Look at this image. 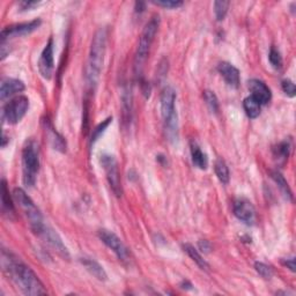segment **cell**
Returning <instances> with one entry per match:
<instances>
[{"mask_svg": "<svg viewBox=\"0 0 296 296\" xmlns=\"http://www.w3.org/2000/svg\"><path fill=\"white\" fill-rule=\"evenodd\" d=\"M46 131H47V136L49 138V141H50L52 147H54L56 151H59L62 153L66 152V141H65L64 138L60 136L50 124L47 125Z\"/></svg>", "mask_w": 296, "mask_h": 296, "instance_id": "obj_19", "label": "cell"}, {"mask_svg": "<svg viewBox=\"0 0 296 296\" xmlns=\"http://www.w3.org/2000/svg\"><path fill=\"white\" fill-rule=\"evenodd\" d=\"M112 121V117H108L107 119H105L104 121H102V123H100L93 130V135H92V139H91V145H94L97 139L101 137V135L107 130V128L109 126V124H110Z\"/></svg>", "mask_w": 296, "mask_h": 296, "instance_id": "obj_28", "label": "cell"}, {"mask_svg": "<svg viewBox=\"0 0 296 296\" xmlns=\"http://www.w3.org/2000/svg\"><path fill=\"white\" fill-rule=\"evenodd\" d=\"M40 23H42V21L37 19L27 23H20L14 24V26L11 27H6L5 29H3L2 31V43H4L6 39L11 37H18V36H24L30 34V32L38 29Z\"/></svg>", "mask_w": 296, "mask_h": 296, "instance_id": "obj_13", "label": "cell"}, {"mask_svg": "<svg viewBox=\"0 0 296 296\" xmlns=\"http://www.w3.org/2000/svg\"><path fill=\"white\" fill-rule=\"evenodd\" d=\"M40 4H42L40 2H21L20 3V8H21V11H31L35 7L39 6Z\"/></svg>", "mask_w": 296, "mask_h": 296, "instance_id": "obj_34", "label": "cell"}, {"mask_svg": "<svg viewBox=\"0 0 296 296\" xmlns=\"http://www.w3.org/2000/svg\"><path fill=\"white\" fill-rule=\"evenodd\" d=\"M105 49H107V30L101 28L93 37L86 70L87 83L92 88H94L99 82L104 62Z\"/></svg>", "mask_w": 296, "mask_h": 296, "instance_id": "obj_2", "label": "cell"}, {"mask_svg": "<svg viewBox=\"0 0 296 296\" xmlns=\"http://www.w3.org/2000/svg\"><path fill=\"white\" fill-rule=\"evenodd\" d=\"M271 177H272V180L275 182V184L278 185V188L282 193V196L285 197V199L289 201L293 200V193H291V190L288 183H287V181L285 180V177H283L279 172L271 173Z\"/></svg>", "mask_w": 296, "mask_h": 296, "instance_id": "obj_20", "label": "cell"}, {"mask_svg": "<svg viewBox=\"0 0 296 296\" xmlns=\"http://www.w3.org/2000/svg\"><path fill=\"white\" fill-rule=\"evenodd\" d=\"M80 263L84 266V269H86L88 272L93 275V277H95L97 279V280L105 281L108 279L107 272H105L103 267L101 266L96 261H94V259L83 257V258H80Z\"/></svg>", "mask_w": 296, "mask_h": 296, "instance_id": "obj_17", "label": "cell"}, {"mask_svg": "<svg viewBox=\"0 0 296 296\" xmlns=\"http://www.w3.org/2000/svg\"><path fill=\"white\" fill-rule=\"evenodd\" d=\"M248 86L251 92V96H252L253 99H256L261 105L267 104L271 101V99H272L271 89L267 87L266 83L263 82L262 80L258 79L250 80Z\"/></svg>", "mask_w": 296, "mask_h": 296, "instance_id": "obj_14", "label": "cell"}, {"mask_svg": "<svg viewBox=\"0 0 296 296\" xmlns=\"http://www.w3.org/2000/svg\"><path fill=\"white\" fill-rule=\"evenodd\" d=\"M269 60L271 65H272L274 68H277V70H280V68L282 67V57L278 49H275L274 47L271 48L270 54H269Z\"/></svg>", "mask_w": 296, "mask_h": 296, "instance_id": "obj_29", "label": "cell"}, {"mask_svg": "<svg viewBox=\"0 0 296 296\" xmlns=\"http://www.w3.org/2000/svg\"><path fill=\"white\" fill-rule=\"evenodd\" d=\"M37 236L42 238L47 244H49V246H51L60 257H63L64 259H70V253H68V250L63 243L62 238L50 227L44 226L43 229L37 234Z\"/></svg>", "mask_w": 296, "mask_h": 296, "instance_id": "obj_11", "label": "cell"}, {"mask_svg": "<svg viewBox=\"0 0 296 296\" xmlns=\"http://www.w3.org/2000/svg\"><path fill=\"white\" fill-rule=\"evenodd\" d=\"M101 164H102L104 169L108 183L110 185L112 192L115 193L116 197H121L123 188H121L120 174L116 159L112 155H110V154H104V155L101 156Z\"/></svg>", "mask_w": 296, "mask_h": 296, "instance_id": "obj_8", "label": "cell"}, {"mask_svg": "<svg viewBox=\"0 0 296 296\" xmlns=\"http://www.w3.org/2000/svg\"><path fill=\"white\" fill-rule=\"evenodd\" d=\"M198 245H199V249L201 252H205V253H208L210 249H212V246H210V243L208 241H200L198 243Z\"/></svg>", "mask_w": 296, "mask_h": 296, "instance_id": "obj_36", "label": "cell"}, {"mask_svg": "<svg viewBox=\"0 0 296 296\" xmlns=\"http://www.w3.org/2000/svg\"><path fill=\"white\" fill-rule=\"evenodd\" d=\"M243 108H244L245 113L248 115L249 118L255 119L261 115V104L251 95L245 97L244 101H243Z\"/></svg>", "mask_w": 296, "mask_h": 296, "instance_id": "obj_22", "label": "cell"}, {"mask_svg": "<svg viewBox=\"0 0 296 296\" xmlns=\"http://www.w3.org/2000/svg\"><path fill=\"white\" fill-rule=\"evenodd\" d=\"M39 170V147L35 140H27L22 149L23 183L26 186H34Z\"/></svg>", "mask_w": 296, "mask_h": 296, "instance_id": "obj_5", "label": "cell"}, {"mask_svg": "<svg viewBox=\"0 0 296 296\" xmlns=\"http://www.w3.org/2000/svg\"><path fill=\"white\" fill-rule=\"evenodd\" d=\"M29 109V100L27 96L20 95L11 100L3 110V117L8 124H18Z\"/></svg>", "mask_w": 296, "mask_h": 296, "instance_id": "obj_7", "label": "cell"}, {"mask_svg": "<svg viewBox=\"0 0 296 296\" xmlns=\"http://www.w3.org/2000/svg\"><path fill=\"white\" fill-rule=\"evenodd\" d=\"M2 201H3V210L4 213L7 214L8 217H12L14 214V206H13V202H12V199L10 197V192H8L7 190V184H6V181L3 180L2 182Z\"/></svg>", "mask_w": 296, "mask_h": 296, "instance_id": "obj_23", "label": "cell"}, {"mask_svg": "<svg viewBox=\"0 0 296 296\" xmlns=\"http://www.w3.org/2000/svg\"><path fill=\"white\" fill-rule=\"evenodd\" d=\"M204 99L207 107L213 113H218L219 111V100L217 95L214 94L212 91H205L204 92Z\"/></svg>", "mask_w": 296, "mask_h": 296, "instance_id": "obj_26", "label": "cell"}, {"mask_svg": "<svg viewBox=\"0 0 296 296\" xmlns=\"http://www.w3.org/2000/svg\"><path fill=\"white\" fill-rule=\"evenodd\" d=\"M281 88H282L283 93H285L287 96H289V97H294L295 96L296 87H295V84H294V82L291 80H289V79L282 80L281 81Z\"/></svg>", "mask_w": 296, "mask_h": 296, "instance_id": "obj_33", "label": "cell"}, {"mask_svg": "<svg viewBox=\"0 0 296 296\" xmlns=\"http://www.w3.org/2000/svg\"><path fill=\"white\" fill-rule=\"evenodd\" d=\"M214 170H216V175L218 176L219 181L222 184H228L230 180V174L228 165L226 164V162L222 159H218L214 163Z\"/></svg>", "mask_w": 296, "mask_h": 296, "instance_id": "obj_24", "label": "cell"}, {"mask_svg": "<svg viewBox=\"0 0 296 296\" xmlns=\"http://www.w3.org/2000/svg\"><path fill=\"white\" fill-rule=\"evenodd\" d=\"M154 5L163 7V8H169V10H174V8H178L183 6V3L182 2H175V0H154L152 2Z\"/></svg>", "mask_w": 296, "mask_h": 296, "instance_id": "obj_32", "label": "cell"}, {"mask_svg": "<svg viewBox=\"0 0 296 296\" xmlns=\"http://www.w3.org/2000/svg\"><path fill=\"white\" fill-rule=\"evenodd\" d=\"M123 109H124V117L125 119L129 121V119L131 118V110H132V96H131V92L130 91H125L124 95H123Z\"/></svg>", "mask_w": 296, "mask_h": 296, "instance_id": "obj_30", "label": "cell"}, {"mask_svg": "<svg viewBox=\"0 0 296 296\" xmlns=\"http://www.w3.org/2000/svg\"><path fill=\"white\" fill-rule=\"evenodd\" d=\"M23 91H24V83L21 80L6 78L2 81V86H0V99L6 100L7 97L13 96Z\"/></svg>", "mask_w": 296, "mask_h": 296, "instance_id": "obj_16", "label": "cell"}, {"mask_svg": "<svg viewBox=\"0 0 296 296\" xmlns=\"http://www.w3.org/2000/svg\"><path fill=\"white\" fill-rule=\"evenodd\" d=\"M181 287H182V288H183V289H185V288L188 289L189 287H192V285H191V283H190L189 281H183V282L181 283Z\"/></svg>", "mask_w": 296, "mask_h": 296, "instance_id": "obj_38", "label": "cell"}, {"mask_svg": "<svg viewBox=\"0 0 296 296\" xmlns=\"http://www.w3.org/2000/svg\"><path fill=\"white\" fill-rule=\"evenodd\" d=\"M234 214L238 220L248 226H252L256 222V209L251 201L245 198H238L234 201Z\"/></svg>", "mask_w": 296, "mask_h": 296, "instance_id": "obj_12", "label": "cell"}, {"mask_svg": "<svg viewBox=\"0 0 296 296\" xmlns=\"http://www.w3.org/2000/svg\"><path fill=\"white\" fill-rule=\"evenodd\" d=\"M13 197L15 201L19 204L20 208L22 209L24 216H26L31 230L37 235L43 229V227L46 226L43 221L42 214H40V210L37 208V206L34 204V201L30 199V197L28 196L24 190L15 188L13 191Z\"/></svg>", "mask_w": 296, "mask_h": 296, "instance_id": "obj_6", "label": "cell"}, {"mask_svg": "<svg viewBox=\"0 0 296 296\" xmlns=\"http://www.w3.org/2000/svg\"><path fill=\"white\" fill-rule=\"evenodd\" d=\"M99 237L109 249H111L113 252L116 253V256L118 257L119 261L121 262L129 261L130 258L129 249L115 233H112L110 230L107 229H101L99 230Z\"/></svg>", "mask_w": 296, "mask_h": 296, "instance_id": "obj_9", "label": "cell"}, {"mask_svg": "<svg viewBox=\"0 0 296 296\" xmlns=\"http://www.w3.org/2000/svg\"><path fill=\"white\" fill-rule=\"evenodd\" d=\"M159 26H160V16L154 15L144 28L143 34H141L140 39H139V44H138V48H137L136 57H135V73L137 76H140L141 73H143L144 65L148 58L149 50H151L152 43L154 38H155V35L157 32V29H159Z\"/></svg>", "mask_w": 296, "mask_h": 296, "instance_id": "obj_4", "label": "cell"}, {"mask_svg": "<svg viewBox=\"0 0 296 296\" xmlns=\"http://www.w3.org/2000/svg\"><path fill=\"white\" fill-rule=\"evenodd\" d=\"M3 266L4 271L11 277L12 280L18 286V288L23 294L29 296L46 295L47 290L39 278L35 274L29 266L14 257L11 253H5L3 251Z\"/></svg>", "mask_w": 296, "mask_h": 296, "instance_id": "obj_1", "label": "cell"}, {"mask_svg": "<svg viewBox=\"0 0 296 296\" xmlns=\"http://www.w3.org/2000/svg\"><path fill=\"white\" fill-rule=\"evenodd\" d=\"M55 60H54V39L50 38L48 40L47 46L44 47L42 54H40L38 60V70L40 75L44 79L50 80L54 74Z\"/></svg>", "mask_w": 296, "mask_h": 296, "instance_id": "obj_10", "label": "cell"}, {"mask_svg": "<svg viewBox=\"0 0 296 296\" xmlns=\"http://www.w3.org/2000/svg\"><path fill=\"white\" fill-rule=\"evenodd\" d=\"M145 7H146V4L143 2H137L136 3V13H141V12L145 11Z\"/></svg>", "mask_w": 296, "mask_h": 296, "instance_id": "obj_37", "label": "cell"}, {"mask_svg": "<svg viewBox=\"0 0 296 296\" xmlns=\"http://www.w3.org/2000/svg\"><path fill=\"white\" fill-rule=\"evenodd\" d=\"M282 264L287 266V269H289L291 272H295V258L294 257L283 259Z\"/></svg>", "mask_w": 296, "mask_h": 296, "instance_id": "obj_35", "label": "cell"}, {"mask_svg": "<svg viewBox=\"0 0 296 296\" xmlns=\"http://www.w3.org/2000/svg\"><path fill=\"white\" fill-rule=\"evenodd\" d=\"M255 269H256L257 273L261 275L262 278L266 279V280H269L273 277V270L271 269L270 266H267L264 263H259L257 262L256 264H255Z\"/></svg>", "mask_w": 296, "mask_h": 296, "instance_id": "obj_31", "label": "cell"}, {"mask_svg": "<svg viewBox=\"0 0 296 296\" xmlns=\"http://www.w3.org/2000/svg\"><path fill=\"white\" fill-rule=\"evenodd\" d=\"M161 116L163 119L164 130L170 141L175 143L178 139V117L175 108L176 92L170 86L163 88L161 93Z\"/></svg>", "mask_w": 296, "mask_h": 296, "instance_id": "obj_3", "label": "cell"}, {"mask_svg": "<svg viewBox=\"0 0 296 296\" xmlns=\"http://www.w3.org/2000/svg\"><path fill=\"white\" fill-rule=\"evenodd\" d=\"M229 7V2H224V0H220V2L214 3V13H216V18L218 21H222L226 18L227 12H228Z\"/></svg>", "mask_w": 296, "mask_h": 296, "instance_id": "obj_27", "label": "cell"}, {"mask_svg": "<svg viewBox=\"0 0 296 296\" xmlns=\"http://www.w3.org/2000/svg\"><path fill=\"white\" fill-rule=\"evenodd\" d=\"M183 249L186 253H188V256L192 259V261L196 263V264L200 267L201 270H205L207 271L209 269V265L208 263L205 261L204 258H202L201 255L199 253V251H198L196 248H194L193 245L189 244V243H186V244L183 245Z\"/></svg>", "mask_w": 296, "mask_h": 296, "instance_id": "obj_21", "label": "cell"}, {"mask_svg": "<svg viewBox=\"0 0 296 296\" xmlns=\"http://www.w3.org/2000/svg\"><path fill=\"white\" fill-rule=\"evenodd\" d=\"M218 71L229 87L238 88V86H240V71L234 65L227 62H222L219 64Z\"/></svg>", "mask_w": 296, "mask_h": 296, "instance_id": "obj_15", "label": "cell"}, {"mask_svg": "<svg viewBox=\"0 0 296 296\" xmlns=\"http://www.w3.org/2000/svg\"><path fill=\"white\" fill-rule=\"evenodd\" d=\"M289 152H290L289 140H283L273 148V154H274L275 159L282 160V161H286L287 159H288Z\"/></svg>", "mask_w": 296, "mask_h": 296, "instance_id": "obj_25", "label": "cell"}, {"mask_svg": "<svg viewBox=\"0 0 296 296\" xmlns=\"http://www.w3.org/2000/svg\"><path fill=\"white\" fill-rule=\"evenodd\" d=\"M190 148H191V157L193 164L196 165L197 168L205 170L208 167V157L206 155V153L201 151L199 145H198L196 141H191Z\"/></svg>", "mask_w": 296, "mask_h": 296, "instance_id": "obj_18", "label": "cell"}]
</instances>
